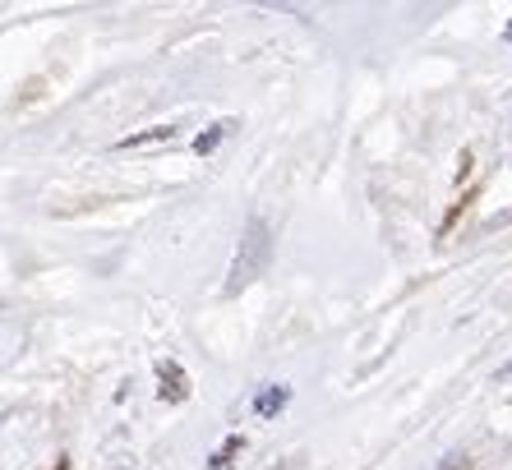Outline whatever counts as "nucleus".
I'll return each mask as SVG.
<instances>
[{"mask_svg":"<svg viewBox=\"0 0 512 470\" xmlns=\"http://www.w3.org/2000/svg\"><path fill=\"white\" fill-rule=\"evenodd\" d=\"M503 37H508V42H512V24H508V33H503Z\"/></svg>","mask_w":512,"mask_h":470,"instance_id":"1a4fd4ad","label":"nucleus"},{"mask_svg":"<svg viewBox=\"0 0 512 470\" xmlns=\"http://www.w3.org/2000/svg\"><path fill=\"white\" fill-rule=\"evenodd\" d=\"M240 447H245V438H240V434H231L227 443H222V452H217V457H213V470H227V466H231V457H236Z\"/></svg>","mask_w":512,"mask_h":470,"instance_id":"423d86ee","label":"nucleus"},{"mask_svg":"<svg viewBox=\"0 0 512 470\" xmlns=\"http://www.w3.org/2000/svg\"><path fill=\"white\" fill-rule=\"evenodd\" d=\"M56 470H70V461H56Z\"/></svg>","mask_w":512,"mask_h":470,"instance_id":"6e6552de","label":"nucleus"},{"mask_svg":"<svg viewBox=\"0 0 512 470\" xmlns=\"http://www.w3.org/2000/svg\"><path fill=\"white\" fill-rule=\"evenodd\" d=\"M268 259H273V231H268L263 217H250V226L240 231L236 259H231V268H227V286H222V291L227 295L250 291L263 272H268Z\"/></svg>","mask_w":512,"mask_h":470,"instance_id":"f257e3e1","label":"nucleus"},{"mask_svg":"<svg viewBox=\"0 0 512 470\" xmlns=\"http://www.w3.org/2000/svg\"><path fill=\"white\" fill-rule=\"evenodd\" d=\"M286 401H291V392H286V388H263L259 397H254V411H259V415H277Z\"/></svg>","mask_w":512,"mask_h":470,"instance_id":"7ed1b4c3","label":"nucleus"},{"mask_svg":"<svg viewBox=\"0 0 512 470\" xmlns=\"http://www.w3.org/2000/svg\"><path fill=\"white\" fill-rule=\"evenodd\" d=\"M157 397L167 401V406L190 401V374H185L176 360H157Z\"/></svg>","mask_w":512,"mask_h":470,"instance_id":"f03ea898","label":"nucleus"},{"mask_svg":"<svg viewBox=\"0 0 512 470\" xmlns=\"http://www.w3.org/2000/svg\"><path fill=\"white\" fill-rule=\"evenodd\" d=\"M157 139H176V130H171V125H153L148 134H130V139H120L116 148H143V143H157Z\"/></svg>","mask_w":512,"mask_h":470,"instance_id":"20e7f679","label":"nucleus"},{"mask_svg":"<svg viewBox=\"0 0 512 470\" xmlns=\"http://www.w3.org/2000/svg\"><path fill=\"white\" fill-rule=\"evenodd\" d=\"M434 470H471V457H466V452H448Z\"/></svg>","mask_w":512,"mask_h":470,"instance_id":"0eeeda50","label":"nucleus"},{"mask_svg":"<svg viewBox=\"0 0 512 470\" xmlns=\"http://www.w3.org/2000/svg\"><path fill=\"white\" fill-rule=\"evenodd\" d=\"M227 130H231V120H222V125H213V130H208V134H199V139H194V153H213V148H217V143H222V139H227Z\"/></svg>","mask_w":512,"mask_h":470,"instance_id":"39448f33","label":"nucleus"}]
</instances>
